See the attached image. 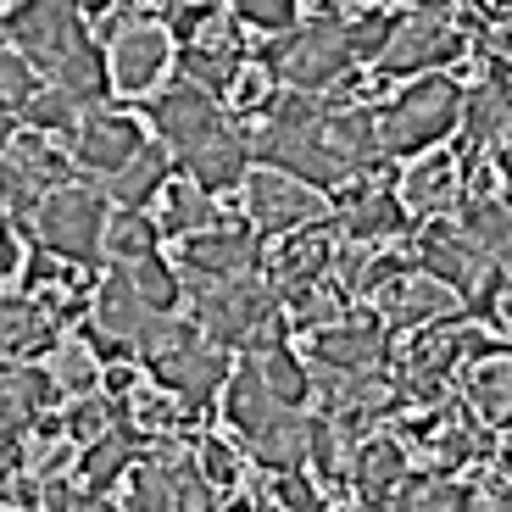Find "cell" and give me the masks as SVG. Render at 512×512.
<instances>
[{
	"label": "cell",
	"instance_id": "6da1fadb",
	"mask_svg": "<svg viewBox=\"0 0 512 512\" xmlns=\"http://www.w3.org/2000/svg\"><path fill=\"white\" fill-rule=\"evenodd\" d=\"M312 12L318 17H307V23L295 28V34H284V39H268L262 56H256L273 78H284V84L301 90V95L334 90V84H346V73L357 67L346 17H334L340 6H312Z\"/></svg>",
	"mask_w": 512,
	"mask_h": 512
},
{
	"label": "cell",
	"instance_id": "7a4b0ae2",
	"mask_svg": "<svg viewBox=\"0 0 512 512\" xmlns=\"http://www.w3.org/2000/svg\"><path fill=\"white\" fill-rule=\"evenodd\" d=\"M279 290L262 279H223V284H195V329L206 346L218 351H268L279 340Z\"/></svg>",
	"mask_w": 512,
	"mask_h": 512
},
{
	"label": "cell",
	"instance_id": "3957f363",
	"mask_svg": "<svg viewBox=\"0 0 512 512\" xmlns=\"http://www.w3.org/2000/svg\"><path fill=\"white\" fill-rule=\"evenodd\" d=\"M462 123V84L446 73H429V78H412L407 90L379 112V145L384 156H418L440 151L451 128Z\"/></svg>",
	"mask_w": 512,
	"mask_h": 512
},
{
	"label": "cell",
	"instance_id": "277c9868",
	"mask_svg": "<svg viewBox=\"0 0 512 512\" xmlns=\"http://www.w3.org/2000/svg\"><path fill=\"white\" fill-rule=\"evenodd\" d=\"M117 206L106 201V190L95 184H67V190L45 195L34 218V245L39 251L62 256L73 268H90L95 256H106V223H112Z\"/></svg>",
	"mask_w": 512,
	"mask_h": 512
},
{
	"label": "cell",
	"instance_id": "5b68a950",
	"mask_svg": "<svg viewBox=\"0 0 512 512\" xmlns=\"http://www.w3.org/2000/svg\"><path fill=\"white\" fill-rule=\"evenodd\" d=\"M167 6H123V34L106 45L112 62V90L140 101V95H162V78L173 67V34L162 23Z\"/></svg>",
	"mask_w": 512,
	"mask_h": 512
},
{
	"label": "cell",
	"instance_id": "8992f818",
	"mask_svg": "<svg viewBox=\"0 0 512 512\" xmlns=\"http://www.w3.org/2000/svg\"><path fill=\"white\" fill-rule=\"evenodd\" d=\"M145 112H151V128L162 134V145L173 151V162H190L195 151H206L212 140L229 134V117H223L218 95H206L190 78L167 84L156 101H145Z\"/></svg>",
	"mask_w": 512,
	"mask_h": 512
},
{
	"label": "cell",
	"instance_id": "52a82bcc",
	"mask_svg": "<svg viewBox=\"0 0 512 512\" xmlns=\"http://www.w3.org/2000/svg\"><path fill=\"white\" fill-rule=\"evenodd\" d=\"M240 201H245V223L256 234H273V240H290V234L312 229L323 218V195L312 184L279 173V167H251Z\"/></svg>",
	"mask_w": 512,
	"mask_h": 512
},
{
	"label": "cell",
	"instance_id": "ba28073f",
	"mask_svg": "<svg viewBox=\"0 0 512 512\" xmlns=\"http://www.w3.org/2000/svg\"><path fill=\"white\" fill-rule=\"evenodd\" d=\"M462 51V28H457V6H412L401 17L390 51H384V73L390 78H429L435 67H446Z\"/></svg>",
	"mask_w": 512,
	"mask_h": 512
},
{
	"label": "cell",
	"instance_id": "9c48e42d",
	"mask_svg": "<svg viewBox=\"0 0 512 512\" xmlns=\"http://www.w3.org/2000/svg\"><path fill=\"white\" fill-rule=\"evenodd\" d=\"M84 34H90V23H84L78 6H51V0L6 6V45L17 56H28L39 73H62V62L73 56V45Z\"/></svg>",
	"mask_w": 512,
	"mask_h": 512
},
{
	"label": "cell",
	"instance_id": "30bf717a",
	"mask_svg": "<svg viewBox=\"0 0 512 512\" xmlns=\"http://www.w3.org/2000/svg\"><path fill=\"white\" fill-rule=\"evenodd\" d=\"M262 262L251 223H223L206 229L195 240H179V273H190L195 284H223V279H251V268Z\"/></svg>",
	"mask_w": 512,
	"mask_h": 512
},
{
	"label": "cell",
	"instance_id": "8fae6325",
	"mask_svg": "<svg viewBox=\"0 0 512 512\" xmlns=\"http://www.w3.org/2000/svg\"><path fill=\"white\" fill-rule=\"evenodd\" d=\"M412 268L423 273V279L446 284L457 301H474L479 284H485V262H479V251L468 240H462L457 223H429V229L412 240Z\"/></svg>",
	"mask_w": 512,
	"mask_h": 512
},
{
	"label": "cell",
	"instance_id": "7c38bea8",
	"mask_svg": "<svg viewBox=\"0 0 512 512\" xmlns=\"http://www.w3.org/2000/svg\"><path fill=\"white\" fill-rule=\"evenodd\" d=\"M145 368H151L156 390H167V396L184 401L190 412H201L212 396H223V390H229V379H234L229 351L206 346V340H195V346L173 351V357H162V362H145Z\"/></svg>",
	"mask_w": 512,
	"mask_h": 512
},
{
	"label": "cell",
	"instance_id": "4fadbf2b",
	"mask_svg": "<svg viewBox=\"0 0 512 512\" xmlns=\"http://www.w3.org/2000/svg\"><path fill=\"white\" fill-rule=\"evenodd\" d=\"M462 190H468V167H462V156L451 145L418 156L401 173V206L418 212V218H429V223H446L451 212H462Z\"/></svg>",
	"mask_w": 512,
	"mask_h": 512
},
{
	"label": "cell",
	"instance_id": "5bb4252c",
	"mask_svg": "<svg viewBox=\"0 0 512 512\" xmlns=\"http://www.w3.org/2000/svg\"><path fill=\"white\" fill-rule=\"evenodd\" d=\"M145 145H151V140H145L140 117H128V112H90V117H84V128H78V140H73V162L106 184V179H117V173H123Z\"/></svg>",
	"mask_w": 512,
	"mask_h": 512
},
{
	"label": "cell",
	"instance_id": "9a60e30c",
	"mask_svg": "<svg viewBox=\"0 0 512 512\" xmlns=\"http://www.w3.org/2000/svg\"><path fill=\"white\" fill-rule=\"evenodd\" d=\"M184 78L190 84H201L206 95H229L234 90V78L245 73V51H240V23H234V12H223L218 23L206 28L195 45H184Z\"/></svg>",
	"mask_w": 512,
	"mask_h": 512
},
{
	"label": "cell",
	"instance_id": "2e32d148",
	"mask_svg": "<svg viewBox=\"0 0 512 512\" xmlns=\"http://www.w3.org/2000/svg\"><path fill=\"white\" fill-rule=\"evenodd\" d=\"M384 323L379 318H346L334 329L312 334V362L329 379H351V373H373V362L384 357Z\"/></svg>",
	"mask_w": 512,
	"mask_h": 512
},
{
	"label": "cell",
	"instance_id": "e0dca14e",
	"mask_svg": "<svg viewBox=\"0 0 512 512\" xmlns=\"http://www.w3.org/2000/svg\"><path fill=\"white\" fill-rule=\"evenodd\" d=\"M334 256H340L334 229H329V223H312V229L279 240V251H273V279H268V284L279 290V301H284L290 290L323 284V273H334Z\"/></svg>",
	"mask_w": 512,
	"mask_h": 512
},
{
	"label": "cell",
	"instance_id": "ac0fdd59",
	"mask_svg": "<svg viewBox=\"0 0 512 512\" xmlns=\"http://www.w3.org/2000/svg\"><path fill=\"white\" fill-rule=\"evenodd\" d=\"M145 323H151L145 301L134 295L128 273L112 268V273L101 279V290H95V301H90V329H84V334H95V340H117V346H134V351H140Z\"/></svg>",
	"mask_w": 512,
	"mask_h": 512
},
{
	"label": "cell",
	"instance_id": "d6986e66",
	"mask_svg": "<svg viewBox=\"0 0 512 512\" xmlns=\"http://www.w3.org/2000/svg\"><path fill=\"white\" fill-rule=\"evenodd\" d=\"M73 167H78L73 156L56 151L45 134H28V128H12V123H6V173L28 179L39 195H56V190H67V184H78Z\"/></svg>",
	"mask_w": 512,
	"mask_h": 512
},
{
	"label": "cell",
	"instance_id": "ffe728a7",
	"mask_svg": "<svg viewBox=\"0 0 512 512\" xmlns=\"http://www.w3.org/2000/svg\"><path fill=\"white\" fill-rule=\"evenodd\" d=\"M407 485V446L401 440H362L351 457V490L362 496V507H384L396 501V490Z\"/></svg>",
	"mask_w": 512,
	"mask_h": 512
},
{
	"label": "cell",
	"instance_id": "44dd1931",
	"mask_svg": "<svg viewBox=\"0 0 512 512\" xmlns=\"http://www.w3.org/2000/svg\"><path fill=\"white\" fill-rule=\"evenodd\" d=\"M167 184H173V151L151 140L117 179H106V201H112L117 212H151L167 195Z\"/></svg>",
	"mask_w": 512,
	"mask_h": 512
},
{
	"label": "cell",
	"instance_id": "7402d4cb",
	"mask_svg": "<svg viewBox=\"0 0 512 512\" xmlns=\"http://www.w3.org/2000/svg\"><path fill=\"white\" fill-rule=\"evenodd\" d=\"M384 307V323H401V329H435V323H451L457 318V295L446 290V284L423 279V273H412V279H401L396 290L379 295Z\"/></svg>",
	"mask_w": 512,
	"mask_h": 512
},
{
	"label": "cell",
	"instance_id": "603a6c76",
	"mask_svg": "<svg viewBox=\"0 0 512 512\" xmlns=\"http://www.w3.org/2000/svg\"><path fill=\"white\" fill-rule=\"evenodd\" d=\"M0 323H6V368H17V362H34V357H51L56 346H62V323L51 318V312L39 307L34 295H6V312H0Z\"/></svg>",
	"mask_w": 512,
	"mask_h": 512
},
{
	"label": "cell",
	"instance_id": "cb8c5ba5",
	"mask_svg": "<svg viewBox=\"0 0 512 512\" xmlns=\"http://www.w3.org/2000/svg\"><path fill=\"white\" fill-rule=\"evenodd\" d=\"M56 396H62V390H56L51 368H39V362H17V368H6V440L34 435V423L51 412Z\"/></svg>",
	"mask_w": 512,
	"mask_h": 512
},
{
	"label": "cell",
	"instance_id": "d4e9b609",
	"mask_svg": "<svg viewBox=\"0 0 512 512\" xmlns=\"http://www.w3.org/2000/svg\"><path fill=\"white\" fill-rule=\"evenodd\" d=\"M251 162H256L251 134L229 128L223 140H212L206 151H195L190 162H184V179H195L206 195H223V190H234V184L245 190V179H251Z\"/></svg>",
	"mask_w": 512,
	"mask_h": 512
},
{
	"label": "cell",
	"instance_id": "484cf974",
	"mask_svg": "<svg viewBox=\"0 0 512 512\" xmlns=\"http://www.w3.org/2000/svg\"><path fill=\"white\" fill-rule=\"evenodd\" d=\"M279 401H273V390L262 384V373H256V362H245V368H234L229 390H223V418H229L234 435L245 440H262L279 423Z\"/></svg>",
	"mask_w": 512,
	"mask_h": 512
},
{
	"label": "cell",
	"instance_id": "4316f807",
	"mask_svg": "<svg viewBox=\"0 0 512 512\" xmlns=\"http://www.w3.org/2000/svg\"><path fill=\"white\" fill-rule=\"evenodd\" d=\"M340 229H346V240H357V245L396 240V234H407V206H401V195H390V190H351L346 206H340Z\"/></svg>",
	"mask_w": 512,
	"mask_h": 512
},
{
	"label": "cell",
	"instance_id": "83f0119b",
	"mask_svg": "<svg viewBox=\"0 0 512 512\" xmlns=\"http://www.w3.org/2000/svg\"><path fill=\"white\" fill-rule=\"evenodd\" d=\"M156 229H162L167 240H195V234H206V229H223V212L195 179H173L167 195L156 201Z\"/></svg>",
	"mask_w": 512,
	"mask_h": 512
},
{
	"label": "cell",
	"instance_id": "f1b7e54d",
	"mask_svg": "<svg viewBox=\"0 0 512 512\" xmlns=\"http://www.w3.org/2000/svg\"><path fill=\"white\" fill-rule=\"evenodd\" d=\"M462 396H468V407H474L485 423L512 429V351H496V357L468 362V373H462Z\"/></svg>",
	"mask_w": 512,
	"mask_h": 512
},
{
	"label": "cell",
	"instance_id": "f546056e",
	"mask_svg": "<svg viewBox=\"0 0 512 512\" xmlns=\"http://www.w3.org/2000/svg\"><path fill=\"white\" fill-rule=\"evenodd\" d=\"M56 90H67L84 112H106V95H117V90H112V62H106L95 34H84L73 45V56H67L62 73H56Z\"/></svg>",
	"mask_w": 512,
	"mask_h": 512
},
{
	"label": "cell",
	"instance_id": "4dcf8cb0",
	"mask_svg": "<svg viewBox=\"0 0 512 512\" xmlns=\"http://www.w3.org/2000/svg\"><path fill=\"white\" fill-rule=\"evenodd\" d=\"M462 134L468 145H507L512 140V90L501 78H485L479 90L462 95Z\"/></svg>",
	"mask_w": 512,
	"mask_h": 512
},
{
	"label": "cell",
	"instance_id": "1f68e13d",
	"mask_svg": "<svg viewBox=\"0 0 512 512\" xmlns=\"http://www.w3.org/2000/svg\"><path fill=\"white\" fill-rule=\"evenodd\" d=\"M45 368H51L56 390L62 396H101V379H106V362L101 351L90 346V334H62V346L45 357Z\"/></svg>",
	"mask_w": 512,
	"mask_h": 512
},
{
	"label": "cell",
	"instance_id": "d6a6232c",
	"mask_svg": "<svg viewBox=\"0 0 512 512\" xmlns=\"http://www.w3.org/2000/svg\"><path fill=\"white\" fill-rule=\"evenodd\" d=\"M128 284H134V295L145 301V312L151 318H173L184 301V279H179V262H167L162 251L145 256V262H134V268H123Z\"/></svg>",
	"mask_w": 512,
	"mask_h": 512
},
{
	"label": "cell",
	"instance_id": "836d02e7",
	"mask_svg": "<svg viewBox=\"0 0 512 512\" xmlns=\"http://www.w3.org/2000/svg\"><path fill=\"white\" fill-rule=\"evenodd\" d=\"M256 462L268 468V474H290V468H301L312 451V418H295V412H279V423H273L262 440H251Z\"/></svg>",
	"mask_w": 512,
	"mask_h": 512
},
{
	"label": "cell",
	"instance_id": "e575fe53",
	"mask_svg": "<svg viewBox=\"0 0 512 512\" xmlns=\"http://www.w3.org/2000/svg\"><path fill=\"white\" fill-rule=\"evenodd\" d=\"M256 373H262V384L273 390V401H279L284 412H295V407H307V396H312V373L301 368V357H295L290 346H268V351H256Z\"/></svg>",
	"mask_w": 512,
	"mask_h": 512
},
{
	"label": "cell",
	"instance_id": "d590c367",
	"mask_svg": "<svg viewBox=\"0 0 512 512\" xmlns=\"http://www.w3.org/2000/svg\"><path fill=\"white\" fill-rule=\"evenodd\" d=\"M156 240H162L156 212H112V223H106V256H112V268H134V262L156 256Z\"/></svg>",
	"mask_w": 512,
	"mask_h": 512
},
{
	"label": "cell",
	"instance_id": "8d00e7d4",
	"mask_svg": "<svg viewBox=\"0 0 512 512\" xmlns=\"http://www.w3.org/2000/svg\"><path fill=\"white\" fill-rule=\"evenodd\" d=\"M84 106L73 101L67 90H39V101L28 106L23 117H17V128H28V134H45V140H78V128H84Z\"/></svg>",
	"mask_w": 512,
	"mask_h": 512
},
{
	"label": "cell",
	"instance_id": "74e56055",
	"mask_svg": "<svg viewBox=\"0 0 512 512\" xmlns=\"http://www.w3.org/2000/svg\"><path fill=\"white\" fill-rule=\"evenodd\" d=\"M284 312H290L295 329L323 334V329H334V323H346V290H334V284H307V290H290V295H284Z\"/></svg>",
	"mask_w": 512,
	"mask_h": 512
},
{
	"label": "cell",
	"instance_id": "f35d334b",
	"mask_svg": "<svg viewBox=\"0 0 512 512\" xmlns=\"http://www.w3.org/2000/svg\"><path fill=\"white\" fill-rule=\"evenodd\" d=\"M123 412H128V407H117L112 396H78L73 407L62 412V423H67V440H73L78 451L101 446V440L112 435L117 423H123Z\"/></svg>",
	"mask_w": 512,
	"mask_h": 512
},
{
	"label": "cell",
	"instance_id": "ab89813d",
	"mask_svg": "<svg viewBox=\"0 0 512 512\" xmlns=\"http://www.w3.org/2000/svg\"><path fill=\"white\" fill-rule=\"evenodd\" d=\"M346 28H351V51H357V62H384V51H390L401 17L390 12V6H351Z\"/></svg>",
	"mask_w": 512,
	"mask_h": 512
},
{
	"label": "cell",
	"instance_id": "60d3db41",
	"mask_svg": "<svg viewBox=\"0 0 512 512\" xmlns=\"http://www.w3.org/2000/svg\"><path fill=\"white\" fill-rule=\"evenodd\" d=\"M39 78H45V73H39L28 56H17L12 45H6V56H0V95H6V117H23L28 106L39 101V90H45Z\"/></svg>",
	"mask_w": 512,
	"mask_h": 512
},
{
	"label": "cell",
	"instance_id": "b9f144b4",
	"mask_svg": "<svg viewBox=\"0 0 512 512\" xmlns=\"http://www.w3.org/2000/svg\"><path fill=\"white\" fill-rule=\"evenodd\" d=\"M229 12L240 28H256V34H273V39L301 28V6L295 0H234Z\"/></svg>",
	"mask_w": 512,
	"mask_h": 512
},
{
	"label": "cell",
	"instance_id": "7bdbcfd3",
	"mask_svg": "<svg viewBox=\"0 0 512 512\" xmlns=\"http://www.w3.org/2000/svg\"><path fill=\"white\" fill-rule=\"evenodd\" d=\"M195 462H201V474H206V485H212V490H234L245 479L240 446L223 440V435H201V440H195Z\"/></svg>",
	"mask_w": 512,
	"mask_h": 512
},
{
	"label": "cell",
	"instance_id": "ee69618b",
	"mask_svg": "<svg viewBox=\"0 0 512 512\" xmlns=\"http://www.w3.org/2000/svg\"><path fill=\"white\" fill-rule=\"evenodd\" d=\"M451 496H457V485L446 474H407V485L396 490L390 512H446Z\"/></svg>",
	"mask_w": 512,
	"mask_h": 512
},
{
	"label": "cell",
	"instance_id": "f6af8a7d",
	"mask_svg": "<svg viewBox=\"0 0 512 512\" xmlns=\"http://www.w3.org/2000/svg\"><path fill=\"white\" fill-rule=\"evenodd\" d=\"M268 501H279V512H329L323 507V490L307 468H290V474L268 479Z\"/></svg>",
	"mask_w": 512,
	"mask_h": 512
},
{
	"label": "cell",
	"instance_id": "bcb514c9",
	"mask_svg": "<svg viewBox=\"0 0 512 512\" xmlns=\"http://www.w3.org/2000/svg\"><path fill=\"white\" fill-rule=\"evenodd\" d=\"M273 95H279V90H273V73H268L262 62H251L240 78H234L229 106H234V112H268V106H273Z\"/></svg>",
	"mask_w": 512,
	"mask_h": 512
},
{
	"label": "cell",
	"instance_id": "7dc6e473",
	"mask_svg": "<svg viewBox=\"0 0 512 512\" xmlns=\"http://www.w3.org/2000/svg\"><path fill=\"white\" fill-rule=\"evenodd\" d=\"M73 512H123V507H117V501H106V496H78Z\"/></svg>",
	"mask_w": 512,
	"mask_h": 512
},
{
	"label": "cell",
	"instance_id": "c3c4849f",
	"mask_svg": "<svg viewBox=\"0 0 512 512\" xmlns=\"http://www.w3.org/2000/svg\"><path fill=\"white\" fill-rule=\"evenodd\" d=\"M496 173H501V179L512 184V140H507V145H501V151H496Z\"/></svg>",
	"mask_w": 512,
	"mask_h": 512
},
{
	"label": "cell",
	"instance_id": "681fc988",
	"mask_svg": "<svg viewBox=\"0 0 512 512\" xmlns=\"http://www.w3.org/2000/svg\"><path fill=\"white\" fill-rule=\"evenodd\" d=\"M479 512H512V490H496V496H490Z\"/></svg>",
	"mask_w": 512,
	"mask_h": 512
}]
</instances>
